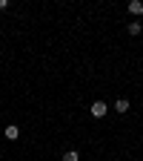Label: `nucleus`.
Returning a JSON list of instances; mask_svg holds the SVG:
<instances>
[{
  "instance_id": "nucleus-1",
  "label": "nucleus",
  "mask_w": 143,
  "mask_h": 161,
  "mask_svg": "<svg viewBox=\"0 0 143 161\" xmlns=\"http://www.w3.org/2000/svg\"><path fill=\"white\" fill-rule=\"evenodd\" d=\"M106 109H109V107H106V101H94V104H92V115H94V118H103Z\"/></svg>"
},
{
  "instance_id": "nucleus-2",
  "label": "nucleus",
  "mask_w": 143,
  "mask_h": 161,
  "mask_svg": "<svg viewBox=\"0 0 143 161\" xmlns=\"http://www.w3.org/2000/svg\"><path fill=\"white\" fill-rule=\"evenodd\" d=\"M115 109H117L120 115H123V112H129V101H126V98H117V104H115Z\"/></svg>"
},
{
  "instance_id": "nucleus-3",
  "label": "nucleus",
  "mask_w": 143,
  "mask_h": 161,
  "mask_svg": "<svg viewBox=\"0 0 143 161\" xmlns=\"http://www.w3.org/2000/svg\"><path fill=\"white\" fill-rule=\"evenodd\" d=\"M17 135H20V130H17L14 124H9V127H6V138H9V141H17Z\"/></svg>"
},
{
  "instance_id": "nucleus-4",
  "label": "nucleus",
  "mask_w": 143,
  "mask_h": 161,
  "mask_svg": "<svg viewBox=\"0 0 143 161\" xmlns=\"http://www.w3.org/2000/svg\"><path fill=\"white\" fill-rule=\"evenodd\" d=\"M129 12L132 14H143V3H140V0H132V3H129Z\"/></svg>"
},
{
  "instance_id": "nucleus-5",
  "label": "nucleus",
  "mask_w": 143,
  "mask_h": 161,
  "mask_svg": "<svg viewBox=\"0 0 143 161\" xmlns=\"http://www.w3.org/2000/svg\"><path fill=\"white\" fill-rule=\"evenodd\" d=\"M63 161H80L77 150H69V153H63Z\"/></svg>"
},
{
  "instance_id": "nucleus-6",
  "label": "nucleus",
  "mask_w": 143,
  "mask_h": 161,
  "mask_svg": "<svg viewBox=\"0 0 143 161\" xmlns=\"http://www.w3.org/2000/svg\"><path fill=\"white\" fill-rule=\"evenodd\" d=\"M140 29H143V26L137 23V20H135V23H129V35H140Z\"/></svg>"
},
{
  "instance_id": "nucleus-7",
  "label": "nucleus",
  "mask_w": 143,
  "mask_h": 161,
  "mask_svg": "<svg viewBox=\"0 0 143 161\" xmlns=\"http://www.w3.org/2000/svg\"><path fill=\"white\" fill-rule=\"evenodd\" d=\"M0 9H9V0H0Z\"/></svg>"
}]
</instances>
